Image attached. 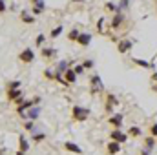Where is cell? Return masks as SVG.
I'll use <instances>...</instances> for the list:
<instances>
[{
	"instance_id": "22",
	"label": "cell",
	"mask_w": 157,
	"mask_h": 155,
	"mask_svg": "<svg viewBox=\"0 0 157 155\" xmlns=\"http://www.w3.org/2000/svg\"><path fill=\"white\" fill-rule=\"evenodd\" d=\"M130 6H132V0H119L117 11H121V13H126V11H130Z\"/></svg>"
},
{
	"instance_id": "32",
	"label": "cell",
	"mask_w": 157,
	"mask_h": 155,
	"mask_svg": "<svg viewBox=\"0 0 157 155\" xmlns=\"http://www.w3.org/2000/svg\"><path fill=\"white\" fill-rule=\"evenodd\" d=\"M73 71L77 73V77H78V75H84V73H86V70H84V66H82V64H75V66H73Z\"/></svg>"
},
{
	"instance_id": "11",
	"label": "cell",
	"mask_w": 157,
	"mask_h": 155,
	"mask_svg": "<svg viewBox=\"0 0 157 155\" xmlns=\"http://www.w3.org/2000/svg\"><path fill=\"white\" fill-rule=\"evenodd\" d=\"M122 122H124V115L122 113H113L112 117H108V124L113 126V128H122Z\"/></svg>"
},
{
	"instance_id": "33",
	"label": "cell",
	"mask_w": 157,
	"mask_h": 155,
	"mask_svg": "<svg viewBox=\"0 0 157 155\" xmlns=\"http://www.w3.org/2000/svg\"><path fill=\"white\" fill-rule=\"evenodd\" d=\"M44 40H46V37L40 33V35H37V39H35V44H37L39 47H44Z\"/></svg>"
},
{
	"instance_id": "18",
	"label": "cell",
	"mask_w": 157,
	"mask_h": 155,
	"mask_svg": "<svg viewBox=\"0 0 157 155\" xmlns=\"http://www.w3.org/2000/svg\"><path fill=\"white\" fill-rule=\"evenodd\" d=\"M29 148H31V144H29V141L26 139V135H24V133H20V135H18V150L26 153V152H28Z\"/></svg>"
},
{
	"instance_id": "39",
	"label": "cell",
	"mask_w": 157,
	"mask_h": 155,
	"mask_svg": "<svg viewBox=\"0 0 157 155\" xmlns=\"http://www.w3.org/2000/svg\"><path fill=\"white\" fill-rule=\"evenodd\" d=\"M71 2H73V4H82L84 0H71Z\"/></svg>"
},
{
	"instance_id": "4",
	"label": "cell",
	"mask_w": 157,
	"mask_h": 155,
	"mask_svg": "<svg viewBox=\"0 0 157 155\" xmlns=\"http://www.w3.org/2000/svg\"><path fill=\"white\" fill-rule=\"evenodd\" d=\"M17 59H18L22 64H31V62L35 60V51H33L31 47H24V49L17 55Z\"/></svg>"
},
{
	"instance_id": "31",
	"label": "cell",
	"mask_w": 157,
	"mask_h": 155,
	"mask_svg": "<svg viewBox=\"0 0 157 155\" xmlns=\"http://www.w3.org/2000/svg\"><path fill=\"white\" fill-rule=\"evenodd\" d=\"M97 29H99L101 35H104V17H101V18L97 20Z\"/></svg>"
},
{
	"instance_id": "16",
	"label": "cell",
	"mask_w": 157,
	"mask_h": 155,
	"mask_svg": "<svg viewBox=\"0 0 157 155\" xmlns=\"http://www.w3.org/2000/svg\"><path fill=\"white\" fill-rule=\"evenodd\" d=\"M64 150H68V152H71V153H75V155H82V148L78 144H75L73 141H66L64 142Z\"/></svg>"
},
{
	"instance_id": "1",
	"label": "cell",
	"mask_w": 157,
	"mask_h": 155,
	"mask_svg": "<svg viewBox=\"0 0 157 155\" xmlns=\"http://www.w3.org/2000/svg\"><path fill=\"white\" fill-rule=\"evenodd\" d=\"M104 91V82L99 73H91L90 75V93L91 95H97V93H102Z\"/></svg>"
},
{
	"instance_id": "20",
	"label": "cell",
	"mask_w": 157,
	"mask_h": 155,
	"mask_svg": "<svg viewBox=\"0 0 157 155\" xmlns=\"http://www.w3.org/2000/svg\"><path fill=\"white\" fill-rule=\"evenodd\" d=\"M62 77H64V80H66L70 86H71V84H75V82H77V78H78V77H77V73L73 71V68H70V70H68V71H66Z\"/></svg>"
},
{
	"instance_id": "5",
	"label": "cell",
	"mask_w": 157,
	"mask_h": 155,
	"mask_svg": "<svg viewBox=\"0 0 157 155\" xmlns=\"http://www.w3.org/2000/svg\"><path fill=\"white\" fill-rule=\"evenodd\" d=\"M110 139H112V141H115V142L124 144V142L130 139V135H128L126 131H122V128H113V130L110 131Z\"/></svg>"
},
{
	"instance_id": "3",
	"label": "cell",
	"mask_w": 157,
	"mask_h": 155,
	"mask_svg": "<svg viewBox=\"0 0 157 155\" xmlns=\"http://www.w3.org/2000/svg\"><path fill=\"white\" fill-rule=\"evenodd\" d=\"M119 106V99L113 95V93H106V97H104V113H108V115H113V108Z\"/></svg>"
},
{
	"instance_id": "38",
	"label": "cell",
	"mask_w": 157,
	"mask_h": 155,
	"mask_svg": "<svg viewBox=\"0 0 157 155\" xmlns=\"http://www.w3.org/2000/svg\"><path fill=\"white\" fill-rule=\"evenodd\" d=\"M152 80H157V73H155V71L152 73Z\"/></svg>"
},
{
	"instance_id": "13",
	"label": "cell",
	"mask_w": 157,
	"mask_h": 155,
	"mask_svg": "<svg viewBox=\"0 0 157 155\" xmlns=\"http://www.w3.org/2000/svg\"><path fill=\"white\" fill-rule=\"evenodd\" d=\"M91 33H86V31H82L80 35H78V39H77V42L75 44H78V46H82V47H88L90 44H91Z\"/></svg>"
},
{
	"instance_id": "21",
	"label": "cell",
	"mask_w": 157,
	"mask_h": 155,
	"mask_svg": "<svg viewBox=\"0 0 157 155\" xmlns=\"http://www.w3.org/2000/svg\"><path fill=\"white\" fill-rule=\"evenodd\" d=\"M46 139V131H40V130H35L33 133H31V142H35V144H39Z\"/></svg>"
},
{
	"instance_id": "10",
	"label": "cell",
	"mask_w": 157,
	"mask_h": 155,
	"mask_svg": "<svg viewBox=\"0 0 157 155\" xmlns=\"http://www.w3.org/2000/svg\"><path fill=\"white\" fill-rule=\"evenodd\" d=\"M132 64H135V66H139V68H143V70H154V68H155L154 62L144 60V59H137V57H132Z\"/></svg>"
},
{
	"instance_id": "27",
	"label": "cell",
	"mask_w": 157,
	"mask_h": 155,
	"mask_svg": "<svg viewBox=\"0 0 157 155\" xmlns=\"http://www.w3.org/2000/svg\"><path fill=\"white\" fill-rule=\"evenodd\" d=\"M6 89H20V80L17 78V80L7 82V84H6Z\"/></svg>"
},
{
	"instance_id": "35",
	"label": "cell",
	"mask_w": 157,
	"mask_h": 155,
	"mask_svg": "<svg viewBox=\"0 0 157 155\" xmlns=\"http://www.w3.org/2000/svg\"><path fill=\"white\" fill-rule=\"evenodd\" d=\"M148 131H150V135H152V137H155V139H157V122H154V124L150 126V130H148Z\"/></svg>"
},
{
	"instance_id": "14",
	"label": "cell",
	"mask_w": 157,
	"mask_h": 155,
	"mask_svg": "<svg viewBox=\"0 0 157 155\" xmlns=\"http://www.w3.org/2000/svg\"><path fill=\"white\" fill-rule=\"evenodd\" d=\"M33 6V15H42L46 11V0H31Z\"/></svg>"
},
{
	"instance_id": "23",
	"label": "cell",
	"mask_w": 157,
	"mask_h": 155,
	"mask_svg": "<svg viewBox=\"0 0 157 155\" xmlns=\"http://www.w3.org/2000/svg\"><path fill=\"white\" fill-rule=\"evenodd\" d=\"M126 133H128L130 137H133V139H137V137H141V135H143V130H141L139 126H130Z\"/></svg>"
},
{
	"instance_id": "37",
	"label": "cell",
	"mask_w": 157,
	"mask_h": 155,
	"mask_svg": "<svg viewBox=\"0 0 157 155\" xmlns=\"http://www.w3.org/2000/svg\"><path fill=\"white\" fill-rule=\"evenodd\" d=\"M139 155H152V153H150V152H146V150H141V153H139Z\"/></svg>"
},
{
	"instance_id": "17",
	"label": "cell",
	"mask_w": 157,
	"mask_h": 155,
	"mask_svg": "<svg viewBox=\"0 0 157 155\" xmlns=\"http://www.w3.org/2000/svg\"><path fill=\"white\" fill-rule=\"evenodd\" d=\"M121 142H115V141H110L108 144H106V153L108 155H117L121 152Z\"/></svg>"
},
{
	"instance_id": "40",
	"label": "cell",
	"mask_w": 157,
	"mask_h": 155,
	"mask_svg": "<svg viewBox=\"0 0 157 155\" xmlns=\"http://www.w3.org/2000/svg\"><path fill=\"white\" fill-rule=\"evenodd\" d=\"M17 155H26L24 152H20V150H17Z\"/></svg>"
},
{
	"instance_id": "28",
	"label": "cell",
	"mask_w": 157,
	"mask_h": 155,
	"mask_svg": "<svg viewBox=\"0 0 157 155\" xmlns=\"http://www.w3.org/2000/svg\"><path fill=\"white\" fill-rule=\"evenodd\" d=\"M24 128H26V131L33 133V131L37 130V126H35V120H26V122H24Z\"/></svg>"
},
{
	"instance_id": "7",
	"label": "cell",
	"mask_w": 157,
	"mask_h": 155,
	"mask_svg": "<svg viewBox=\"0 0 157 155\" xmlns=\"http://www.w3.org/2000/svg\"><path fill=\"white\" fill-rule=\"evenodd\" d=\"M126 22V15L124 13H113V17H112V24H110V28H112V31H119L121 28H122V24Z\"/></svg>"
},
{
	"instance_id": "36",
	"label": "cell",
	"mask_w": 157,
	"mask_h": 155,
	"mask_svg": "<svg viewBox=\"0 0 157 155\" xmlns=\"http://www.w3.org/2000/svg\"><path fill=\"white\" fill-rule=\"evenodd\" d=\"M6 11V0H0V15Z\"/></svg>"
},
{
	"instance_id": "30",
	"label": "cell",
	"mask_w": 157,
	"mask_h": 155,
	"mask_svg": "<svg viewBox=\"0 0 157 155\" xmlns=\"http://www.w3.org/2000/svg\"><path fill=\"white\" fill-rule=\"evenodd\" d=\"M106 11H110V13H117V4H113V2H106Z\"/></svg>"
},
{
	"instance_id": "19",
	"label": "cell",
	"mask_w": 157,
	"mask_h": 155,
	"mask_svg": "<svg viewBox=\"0 0 157 155\" xmlns=\"http://www.w3.org/2000/svg\"><path fill=\"white\" fill-rule=\"evenodd\" d=\"M40 55H42V59H48V60H49V59H55V57H57V49L46 46V47L40 49Z\"/></svg>"
},
{
	"instance_id": "24",
	"label": "cell",
	"mask_w": 157,
	"mask_h": 155,
	"mask_svg": "<svg viewBox=\"0 0 157 155\" xmlns=\"http://www.w3.org/2000/svg\"><path fill=\"white\" fill-rule=\"evenodd\" d=\"M20 20H22L24 24H33V22H35V17H31L28 11H22V13H20Z\"/></svg>"
},
{
	"instance_id": "29",
	"label": "cell",
	"mask_w": 157,
	"mask_h": 155,
	"mask_svg": "<svg viewBox=\"0 0 157 155\" xmlns=\"http://www.w3.org/2000/svg\"><path fill=\"white\" fill-rule=\"evenodd\" d=\"M82 66H84V70H93V68H95V60H93V59H86V60L82 62Z\"/></svg>"
},
{
	"instance_id": "9",
	"label": "cell",
	"mask_w": 157,
	"mask_h": 155,
	"mask_svg": "<svg viewBox=\"0 0 157 155\" xmlns=\"http://www.w3.org/2000/svg\"><path fill=\"white\" fill-rule=\"evenodd\" d=\"M40 113H42V108H40V106H33L31 110H28V112L24 113L22 119H24V120H37L40 117Z\"/></svg>"
},
{
	"instance_id": "12",
	"label": "cell",
	"mask_w": 157,
	"mask_h": 155,
	"mask_svg": "<svg viewBox=\"0 0 157 155\" xmlns=\"http://www.w3.org/2000/svg\"><path fill=\"white\" fill-rule=\"evenodd\" d=\"M70 68H71V62H68L66 59H62V60H59V62H57L55 73H57V75H64V73H66Z\"/></svg>"
},
{
	"instance_id": "2",
	"label": "cell",
	"mask_w": 157,
	"mask_h": 155,
	"mask_svg": "<svg viewBox=\"0 0 157 155\" xmlns=\"http://www.w3.org/2000/svg\"><path fill=\"white\" fill-rule=\"evenodd\" d=\"M88 117H90V110H88L86 106L75 104V106L71 108V119H73L75 122H84Z\"/></svg>"
},
{
	"instance_id": "6",
	"label": "cell",
	"mask_w": 157,
	"mask_h": 155,
	"mask_svg": "<svg viewBox=\"0 0 157 155\" xmlns=\"http://www.w3.org/2000/svg\"><path fill=\"white\" fill-rule=\"evenodd\" d=\"M135 46V40H130V39H122V40H117V51L121 55H126L133 49Z\"/></svg>"
},
{
	"instance_id": "34",
	"label": "cell",
	"mask_w": 157,
	"mask_h": 155,
	"mask_svg": "<svg viewBox=\"0 0 157 155\" xmlns=\"http://www.w3.org/2000/svg\"><path fill=\"white\" fill-rule=\"evenodd\" d=\"M44 77L48 78V80H55V71L53 70H46L44 71Z\"/></svg>"
},
{
	"instance_id": "26",
	"label": "cell",
	"mask_w": 157,
	"mask_h": 155,
	"mask_svg": "<svg viewBox=\"0 0 157 155\" xmlns=\"http://www.w3.org/2000/svg\"><path fill=\"white\" fill-rule=\"evenodd\" d=\"M80 33H82L80 29H77V28H73V29H71V31L68 33V39L71 40V42H77V39H78V35H80Z\"/></svg>"
},
{
	"instance_id": "15",
	"label": "cell",
	"mask_w": 157,
	"mask_h": 155,
	"mask_svg": "<svg viewBox=\"0 0 157 155\" xmlns=\"http://www.w3.org/2000/svg\"><path fill=\"white\" fill-rule=\"evenodd\" d=\"M157 144V139L155 137H152V135H148V137H144V142H143V150H146V152H154V148H155Z\"/></svg>"
},
{
	"instance_id": "8",
	"label": "cell",
	"mask_w": 157,
	"mask_h": 155,
	"mask_svg": "<svg viewBox=\"0 0 157 155\" xmlns=\"http://www.w3.org/2000/svg\"><path fill=\"white\" fill-rule=\"evenodd\" d=\"M7 91V99L11 100V102H15L17 106L24 100V97H22V89H6Z\"/></svg>"
},
{
	"instance_id": "25",
	"label": "cell",
	"mask_w": 157,
	"mask_h": 155,
	"mask_svg": "<svg viewBox=\"0 0 157 155\" xmlns=\"http://www.w3.org/2000/svg\"><path fill=\"white\" fill-rule=\"evenodd\" d=\"M62 31H64V28H62V24H60V26H55V28L51 29V33H49V37H51V39H59V37L62 35Z\"/></svg>"
}]
</instances>
